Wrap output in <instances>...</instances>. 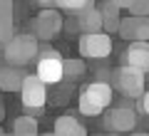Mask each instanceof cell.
I'll use <instances>...</instances> for the list:
<instances>
[{
  "instance_id": "obj_1",
  "label": "cell",
  "mask_w": 149,
  "mask_h": 136,
  "mask_svg": "<svg viewBox=\"0 0 149 136\" xmlns=\"http://www.w3.org/2000/svg\"><path fill=\"white\" fill-rule=\"evenodd\" d=\"M40 52V45H37V37L32 32H25V35H15L3 50V57L10 67H25L30 64V59L37 57Z\"/></svg>"
},
{
  "instance_id": "obj_2",
  "label": "cell",
  "mask_w": 149,
  "mask_h": 136,
  "mask_svg": "<svg viewBox=\"0 0 149 136\" xmlns=\"http://www.w3.org/2000/svg\"><path fill=\"white\" fill-rule=\"evenodd\" d=\"M20 99H22V106L27 109V114L32 111L35 116H40L45 101H47V84L37 74H25V82H22V89H20Z\"/></svg>"
},
{
  "instance_id": "obj_3",
  "label": "cell",
  "mask_w": 149,
  "mask_h": 136,
  "mask_svg": "<svg viewBox=\"0 0 149 136\" xmlns=\"http://www.w3.org/2000/svg\"><path fill=\"white\" fill-rule=\"evenodd\" d=\"M40 59H37V77L42 79L45 84H57V82H62L65 79V59L60 57V52L57 50H52V47H40Z\"/></svg>"
},
{
  "instance_id": "obj_4",
  "label": "cell",
  "mask_w": 149,
  "mask_h": 136,
  "mask_svg": "<svg viewBox=\"0 0 149 136\" xmlns=\"http://www.w3.org/2000/svg\"><path fill=\"white\" fill-rule=\"evenodd\" d=\"M144 74L147 72H142V69H134V67L122 64V67L114 72V87H117L127 99H139V97L147 92V89H144Z\"/></svg>"
},
{
  "instance_id": "obj_5",
  "label": "cell",
  "mask_w": 149,
  "mask_h": 136,
  "mask_svg": "<svg viewBox=\"0 0 149 136\" xmlns=\"http://www.w3.org/2000/svg\"><path fill=\"white\" fill-rule=\"evenodd\" d=\"M62 30V15L52 8H42L32 17V35L37 40H55Z\"/></svg>"
},
{
  "instance_id": "obj_6",
  "label": "cell",
  "mask_w": 149,
  "mask_h": 136,
  "mask_svg": "<svg viewBox=\"0 0 149 136\" xmlns=\"http://www.w3.org/2000/svg\"><path fill=\"white\" fill-rule=\"evenodd\" d=\"M80 55L90 59H104L112 55V37L107 32H82Z\"/></svg>"
},
{
  "instance_id": "obj_7",
  "label": "cell",
  "mask_w": 149,
  "mask_h": 136,
  "mask_svg": "<svg viewBox=\"0 0 149 136\" xmlns=\"http://www.w3.org/2000/svg\"><path fill=\"white\" fill-rule=\"evenodd\" d=\"M134 126H137V109L129 101H119V104H114L109 109V114H107V129L124 134V131L134 129Z\"/></svg>"
},
{
  "instance_id": "obj_8",
  "label": "cell",
  "mask_w": 149,
  "mask_h": 136,
  "mask_svg": "<svg viewBox=\"0 0 149 136\" xmlns=\"http://www.w3.org/2000/svg\"><path fill=\"white\" fill-rule=\"evenodd\" d=\"M117 35L129 42H149V17H142V15L122 17Z\"/></svg>"
},
{
  "instance_id": "obj_9",
  "label": "cell",
  "mask_w": 149,
  "mask_h": 136,
  "mask_svg": "<svg viewBox=\"0 0 149 136\" xmlns=\"http://www.w3.org/2000/svg\"><path fill=\"white\" fill-rule=\"evenodd\" d=\"M122 62L127 67L149 72V42H129V47L122 55Z\"/></svg>"
},
{
  "instance_id": "obj_10",
  "label": "cell",
  "mask_w": 149,
  "mask_h": 136,
  "mask_svg": "<svg viewBox=\"0 0 149 136\" xmlns=\"http://www.w3.org/2000/svg\"><path fill=\"white\" fill-rule=\"evenodd\" d=\"M82 94L104 109V106L112 104V84L109 82H102V79H95V82H90L85 89H82Z\"/></svg>"
},
{
  "instance_id": "obj_11",
  "label": "cell",
  "mask_w": 149,
  "mask_h": 136,
  "mask_svg": "<svg viewBox=\"0 0 149 136\" xmlns=\"http://www.w3.org/2000/svg\"><path fill=\"white\" fill-rule=\"evenodd\" d=\"M25 82V72L17 67H0V89L3 92H20Z\"/></svg>"
},
{
  "instance_id": "obj_12",
  "label": "cell",
  "mask_w": 149,
  "mask_h": 136,
  "mask_svg": "<svg viewBox=\"0 0 149 136\" xmlns=\"http://www.w3.org/2000/svg\"><path fill=\"white\" fill-rule=\"evenodd\" d=\"M77 27L82 32H102V10L100 8H87L77 15Z\"/></svg>"
},
{
  "instance_id": "obj_13",
  "label": "cell",
  "mask_w": 149,
  "mask_h": 136,
  "mask_svg": "<svg viewBox=\"0 0 149 136\" xmlns=\"http://www.w3.org/2000/svg\"><path fill=\"white\" fill-rule=\"evenodd\" d=\"M55 136H87L85 126L74 116H57L55 119Z\"/></svg>"
},
{
  "instance_id": "obj_14",
  "label": "cell",
  "mask_w": 149,
  "mask_h": 136,
  "mask_svg": "<svg viewBox=\"0 0 149 136\" xmlns=\"http://www.w3.org/2000/svg\"><path fill=\"white\" fill-rule=\"evenodd\" d=\"M100 10H102V30H104L107 35L119 32V22H122V17H119V8L114 5V3H109V0H104V5H102Z\"/></svg>"
},
{
  "instance_id": "obj_15",
  "label": "cell",
  "mask_w": 149,
  "mask_h": 136,
  "mask_svg": "<svg viewBox=\"0 0 149 136\" xmlns=\"http://www.w3.org/2000/svg\"><path fill=\"white\" fill-rule=\"evenodd\" d=\"M13 134H20V136L37 134V119H35V116H30V114L17 116V119L13 121Z\"/></svg>"
},
{
  "instance_id": "obj_16",
  "label": "cell",
  "mask_w": 149,
  "mask_h": 136,
  "mask_svg": "<svg viewBox=\"0 0 149 136\" xmlns=\"http://www.w3.org/2000/svg\"><path fill=\"white\" fill-rule=\"evenodd\" d=\"M60 10H67L70 15H80L87 8H95V0H55Z\"/></svg>"
},
{
  "instance_id": "obj_17",
  "label": "cell",
  "mask_w": 149,
  "mask_h": 136,
  "mask_svg": "<svg viewBox=\"0 0 149 136\" xmlns=\"http://www.w3.org/2000/svg\"><path fill=\"white\" fill-rule=\"evenodd\" d=\"M65 79H77V77H82L85 74V62L82 59H65Z\"/></svg>"
},
{
  "instance_id": "obj_18",
  "label": "cell",
  "mask_w": 149,
  "mask_h": 136,
  "mask_svg": "<svg viewBox=\"0 0 149 136\" xmlns=\"http://www.w3.org/2000/svg\"><path fill=\"white\" fill-rule=\"evenodd\" d=\"M80 114H85V116H100L102 114V106L95 104L92 99H87L85 94H80Z\"/></svg>"
},
{
  "instance_id": "obj_19",
  "label": "cell",
  "mask_w": 149,
  "mask_h": 136,
  "mask_svg": "<svg viewBox=\"0 0 149 136\" xmlns=\"http://www.w3.org/2000/svg\"><path fill=\"white\" fill-rule=\"evenodd\" d=\"M13 17H3L0 15V45H8L13 40Z\"/></svg>"
},
{
  "instance_id": "obj_20",
  "label": "cell",
  "mask_w": 149,
  "mask_h": 136,
  "mask_svg": "<svg viewBox=\"0 0 149 136\" xmlns=\"http://www.w3.org/2000/svg\"><path fill=\"white\" fill-rule=\"evenodd\" d=\"M129 15L149 17V0H132V5H129Z\"/></svg>"
},
{
  "instance_id": "obj_21",
  "label": "cell",
  "mask_w": 149,
  "mask_h": 136,
  "mask_svg": "<svg viewBox=\"0 0 149 136\" xmlns=\"http://www.w3.org/2000/svg\"><path fill=\"white\" fill-rule=\"evenodd\" d=\"M0 15L13 17V0H0Z\"/></svg>"
},
{
  "instance_id": "obj_22",
  "label": "cell",
  "mask_w": 149,
  "mask_h": 136,
  "mask_svg": "<svg viewBox=\"0 0 149 136\" xmlns=\"http://www.w3.org/2000/svg\"><path fill=\"white\" fill-rule=\"evenodd\" d=\"M139 111L149 116V92H144V94L139 97Z\"/></svg>"
},
{
  "instance_id": "obj_23",
  "label": "cell",
  "mask_w": 149,
  "mask_h": 136,
  "mask_svg": "<svg viewBox=\"0 0 149 136\" xmlns=\"http://www.w3.org/2000/svg\"><path fill=\"white\" fill-rule=\"evenodd\" d=\"M109 3H114L119 10H129V5H132V0H109Z\"/></svg>"
},
{
  "instance_id": "obj_24",
  "label": "cell",
  "mask_w": 149,
  "mask_h": 136,
  "mask_svg": "<svg viewBox=\"0 0 149 136\" xmlns=\"http://www.w3.org/2000/svg\"><path fill=\"white\" fill-rule=\"evenodd\" d=\"M37 5H42V8H52V5H55V0H37Z\"/></svg>"
},
{
  "instance_id": "obj_25",
  "label": "cell",
  "mask_w": 149,
  "mask_h": 136,
  "mask_svg": "<svg viewBox=\"0 0 149 136\" xmlns=\"http://www.w3.org/2000/svg\"><path fill=\"white\" fill-rule=\"evenodd\" d=\"M129 136H149V134H144V131H134V134H129Z\"/></svg>"
},
{
  "instance_id": "obj_26",
  "label": "cell",
  "mask_w": 149,
  "mask_h": 136,
  "mask_svg": "<svg viewBox=\"0 0 149 136\" xmlns=\"http://www.w3.org/2000/svg\"><path fill=\"white\" fill-rule=\"evenodd\" d=\"M40 136H55V131H52V134H40Z\"/></svg>"
},
{
  "instance_id": "obj_27",
  "label": "cell",
  "mask_w": 149,
  "mask_h": 136,
  "mask_svg": "<svg viewBox=\"0 0 149 136\" xmlns=\"http://www.w3.org/2000/svg\"><path fill=\"white\" fill-rule=\"evenodd\" d=\"M13 136H20V134H13ZM32 136H40V134H32Z\"/></svg>"
},
{
  "instance_id": "obj_28",
  "label": "cell",
  "mask_w": 149,
  "mask_h": 136,
  "mask_svg": "<svg viewBox=\"0 0 149 136\" xmlns=\"http://www.w3.org/2000/svg\"><path fill=\"white\" fill-rule=\"evenodd\" d=\"M0 136H3V129H0Z\"/></svg>"
}]
</instances>
